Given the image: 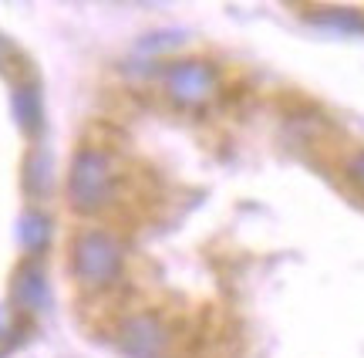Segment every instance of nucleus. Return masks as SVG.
Wrapping results in <instances>:
<instances>
[{
    "instance_id": "f257e3e1",
    "label": "nucleus",
    "mask_w": 364,
    "mask_h": 358,
    "mask_svg": "<svg viewBox=\"0 0 364 358\" xmlns=\"http://www.w3.org/2000/svg\"><path fill=\"white\" fill-rule=\"evenodd\" d=\"M71 206L78 213H98L115 196V169L112 159L98 149H81L71 162V179H68Z\"/></svg>"
},
{
    "instance_id": "f03ea898",
    "label": "nucleus",
    "mask_w": 364,
    "mask_h": 358,
    "mask_svg": "<svg viewBox=\"0 0 364 358\" xmlns=\"http://www.w3.org/2000/svg\"><path fill=\"white\" fill-rule=\"evenodd\" d=\"M71 267H75L81 284L105 288L122 274V247L105 230H85L71 247Z\"/></svg>"
},
{
    "instance_id": "7ed1b4c3",
    "label": "nucleus",
    "mask_w": 364,
    "mask_h": 358,
    "mask_svg": "<svg viewBox=\"0 0 364 358\" xmlns=\"http://www.w3.org/2000/svg\"><path fill=\"white\" fill-rule=\"evenodd\" d=\"M216 71L213 65L199 61V58H189V61H176V65L166 68V92L176 105L182 108H199L206 105L209 98L216 95Z\"/></svg>"
},
{
    "instance_id": "20e7f679",
    "label": "nucleus",
    "mask_w": 364,
    "mask_h": 358,
    "mask_svg": "<svg viewBox=\"0 0 364 358\" xmlns=\"http://www.w3.org/2000/svg\"><path fill=\"white\" fill-rule=\"evenodd\" d=\"M122 348L132 358H162L169 348V332L156 315H132L122 325Z\"/></svg>"
},
{
    "instance_id": "39448f33",
    "label": "nucleus",
    "mask_w": 364,
    "mask_h": 358,
    "mask_svg": "<svg viewBox=\"0 0 364 358\" xmlns=\"http://www.w3.org/2000/svg\"><path fill=\"white\" fill-rule=\"evenodd\" d=\"M14 301L17 307H24V311H41V307H48V280H44V270L38 264H24L17 270V278H14Z\"/></svg>"
},
{
    "instance_id": "423d86ee",
    "label": "nucleus",
    "mask_w": 364,
    "mask_h": 358,
    "mask_svg": "<svg viewBox=\"0 0 364 358\" xmlns=\"http://www.w3.org/2000/svg\"><path fill=\"white\" fill-rule=\"evenodd\" d=\"M17 240H21V247L27 253H41L48 247V240H51V220L44 216V213H24L21 216V223H17Z\"/></svg>"
},
{
    "instance_id": "0eeeda50",
    "label": "nucleus",
    "mask_w": 364,
    "mask_h": 358,
    "mask_svg": "<svg viewBox=\"0 0 364 358\" xmlns=\"http://www.w3.org/2000/svg\"><path fill=\"white\" fill-rule=\"evenodd\" d=\"M14 115L21 122V129L24 132H38L41 129V95L34 85H17V92H14Z\"/></svg>"
},
{
    "instance_id": "6e6552de",
    "label": "nucleus",
    "mask_w": 364,
    "mask_h": 358,
    "mask_svg": "<svg viewBox=\"0 0 364 358\" xmlns=\"http://www.w3.org/2000/svg\"><path fill=\"white\" fill-rule=\"evenodd\" d=\"M311 21L321 27H331V31H338V34H364V17L358 11H341V7H334V11H317V14H311Z\"/></svg>"
},
{
    "instance_id": "1a4fd4ad",
    "label": "nucleus",
    "mask_w": 364,
    "mask_h": 358,
    "mask_svg": "<svg viewBox=\"0 0 364 358\" xmlns=\"http://www.w3.org/2000/svg\"><path fill=\"white\" fill-rule=\"evenodd\" d=\"M348 179H351V183L364 193V149L361 152H354L351 162H348Z\"/></svg>"
}]
</instances>
